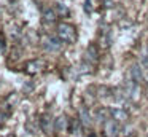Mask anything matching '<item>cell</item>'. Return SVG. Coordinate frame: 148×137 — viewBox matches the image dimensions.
<instances>
[{"instance_id":"1","label":"cell","mask_w":148,"mask_h":137,"mask_svg":"<svg viewBox=\"0 0 148 137\" xmlns=\"http://www.w3.org/2000/svg\"><path fill=\"white\" fill-rule=\"evenodd\" d=\"M58 37L61 38L64 43H75L77 41V30H75V27L72 24H69V22H61V24H58Z\"/></svg>"},{"instance_id":"2","label":"cell","mask_w":148,"mask_h":137,"mask_svg":"<svg viewBox=\"0 0 148 137\" xmlns=\"http://www.w3.org/2000/svg\"><path fill=\"white\" fill-rule=\"evenodd\" d=\"M43 48L48 53H61L62 51V40L56 35H48L43 38Z\"/></svg>"},{"instance_id":"3","label":"cell","mask_w":148,"mask_h":137,"mask_svg":"<svg viewBox=\"0 0 148 137\" xmlns=\"http://www.w3.org/2000/svg\"><path fill=\"white\" fill-rule=\"evenodd\" d=\"M103 134L105 137H118L119 136V124L116 120H107L103 123Z\"/></svg>"},{"instance_id":"4","label":"cell","mask_w":148,"mask_h":137,"mask_svg":"<svg viewBox=\"0 0 148 137\" xmlns=\"http://www.w3.org/2000/svg\"><path fill=\"white\" fill-rule=\"evenodd\" d=\"M43 67H45V62L42 59H34L26 64V72L29 75H37V73H40L43 70Z\"/></svg>"},{"instance_id":"5","label":"cell","mask_w":148,"mask_h":137,"mask_svg":"<svg viewBox=\"0 0 148 137\" xmlns=\"http://www.w3.org/2000/svg\"><path fill=\"white\" fill-rule=\"evenodd\" d=\"M84 61H88L89 64H96L97 61H99V50H97V46L94 43H91L89 46L86 48V53H84Z\"/></svg>"},{"instance_id":"6","label":"cell","mask_w":148,"mask_h":137,"mask_svg":"<svg viewBox=\"0 0 148 137\" xmlns=\"http://www.w3.org/2000/svg\"><path fill=\"white\" fill-rule=\"evenodd\" d=\"M124 92H126V96H127V99L135 97V94L138 92V83L127 76V80H126V83H124Z\"/></svg>"},{"instance_id":"7","label":"cell","mask_w":148,"mask_h":137,"mask_svg":"<svg viewBox=\"0 0 148 137\" xmlns=\"http://www.w3.org/2000/svg\"><path fill=\"white\" fill-rule=\"evenodd\" d=\"M59 18V13L58 10H53V8H45L42 13V21L46 22V24H53L56 22V19Z\"/></svg>"},{"instance_id":"8","label":"cell","mask_w":148,"mask_h":137,"mask_svg":"<svg viewBox=\"0 0 148 137\" xmlns=\"http://www.w3.org/2000/svg\"><path fill=\"white\" fill-rule=\"evenodd\" d=\"M112 116H113V120H116L118 123H126V121L129 120V113L124 110V108H121V107H118V108H113L112 112Z\"/></svg>"},{"instance_id":"9","label":"cell","mask_w":148,"mask_h":137,"mask_svg":"<svg viewBox=\"0 0 148 137\" xmlns=\"http://www.w3.org/2000/svg\"><path fill=\"white\" fill-rule=\"evenodd\" d=\"M127 76H129V78H132L134 81L140 83L142 80H143V72H142L140 65H135V64H134V65H131V67H129Z\"/></svg>"},{"instance_id":"10","label":"cell","mask_w":148,"mask_h":137,"mask_svg":"<svg viewBox=\"0 0 148 137\" xmlns=\"http://www.w3.org/2000/svg\"><path fill=\"white\" fill-rule=\"evenodd\" d=\"M80 121H81V124L86 126V127L91 126L92 118H91V112H89V108H88V107H81L80 108Z\"/></svg>"},{"instance_id":"11","label":"cell","mask_w":148,"mask_h":137,"mask_svg":"<svg viewBox=\"0 0 148 137\" xmlns=\"http://www.w3.org/2000/svg\"><path fill=\"white\" fill-rule=\"evenodd\" d=\"M40 124H42L43 131L49 134V132H51V129L54 127V120H51L48 115H43V116L40 118Z\"/></svg>"},{"instance_id":"12","label":"cell","mask_w":148,"mask_h":137,"mask_svg":"<svg viewBox=\"0 0 148 137\" xmlns=\"http://www.w3.org/2000/svg\"><path fill=\"white\" fill-rule=\"evenodd\" d=\"M65 126H67V120H65L64 115L54 120V129H56V131H62V129H65Z\"/></svg>"},{"instance_id":"13","label":"cell","mask_w":148,"mask_h":137,"mask_svg":"<svg viewBox=\"0 0 148 137\" xmlns=\"http://www.w3.org/2000/svg\"><path fill=\"white\" fill-rule=\"evenodd\" d=\"M80 124H81L80 120H72V121H69V126H67V127H69V131H70L72 134H77Z\"/></svg>"},{"instance_id":"14","label":"cell","mask_w":148,"mask_h":137,"mask_svg":"<svg viewBox=\"0 0 148 137\" xmlns=\"http://www.w3.org/2000/svg\"><path fill=\"white\" fill-rule=\"evenodd\" d=\"M96 120L99 121V123H105L107 121V108H100V110H97Z\"/></svg>"},{"instance_id":"15","label":"cell","mask_w":148,"mask_h":137,"mask_svg":"<svg viewBox=\"0 0 148 137\" xmlns=\"http://www.w3.org/2000/svg\"><path fill=\"white\" fill-rule=\"evenodd\" d=\"M140 64H142V67H145V69H148V48H145V50H143V53H142Z\"/></svg>"},{"instance_id":"16","label":"cell","mask_w":148,"mask_h":137,"mask_svg":"<svg viewBox=\"0 0 148 137\" xmlns=\"http://www.w3.org/2000/svg\"><path fill=\"white\" fill-rule=\"evenodd\" d=\"M99 92H100V96H102V97H110L113 91H112L110 88H105V86H100V88H99Z\"/></svg>"},{"instance_id":"17","label":"cell","mask_w":148,"mask_h":137,"mask_svg":"<svg viewBox=\"0 0 148 137\" xmlns=\"http://www.w3.org/2000/svg\"><path fill=\"white\" fill-rule=\"evenodd\" d=\"M83 8H84V11H86L88 14H91V11H92V6H91V0H84Z\"/></svg>"},{"instance_id":"18","label":"cell","mask_w":148,"mask_h":137,"mask_svg":"<svg viewBox=\"0 0 148 137\" xmlns=\"http://www.w3.org/2000/svg\"><path fill=\"white\" fill-rule=\"evenodd\" d=\"M56 8L59 10V13H61V14H69V10L65 8L64 5H61V3H58V5H56Z\"/></svg>"},{"instance_id":"19","label":"cell","mask_w":148,"mask_h":137,"mask_svg":"<svg viewBox=\"0 0 148 137\" xmlns=\"http://www.w3.org/2000/svg\"><path fill=\"white\" fill-rule=\"evenodd\" d=\"M24 89H26V91H29V89L32 91V89H34V83H27V85L24 86Z\"/></svg>"},{"instance_id":"20","label":"cell","mask_w":148,"mask_h":137,"mask_svg":"<svg viewBox=\"0 0 148 137\" xmlns=\"http://www.w3.org/2000/svg\"><path fill=\"white\" fill-rule=\"evenodd\" d=\"M3 48H5V41L0 38V51H3Z\"/></svg>"},{"instance_id":"21","label":"cell","mask_w":148,"mask_h":137,"mask_svg":"<svg viewBox=\"0 0 148 137\" xmlns=\"http://www.w3.org/2000/svg\"><path fill=\"white\" fill-rule=\"evenodd\" d=\"M88 137H97V136H96V132H89V134H88Z\"/></svg>"},{"instance_id":"22","label":"cell","mask_w":148,"mask_h":137,"mask_svg":"<svg viewBox=\"0 0 148 137\" xmlns=\"http://www.w3.org/2000/svg\"><path fill=\"white\" fill-rule=\"evenodd\" d=\"M8 2H10V3H14V2H18V0H8Z\"/></svg>"}]
</instances>
